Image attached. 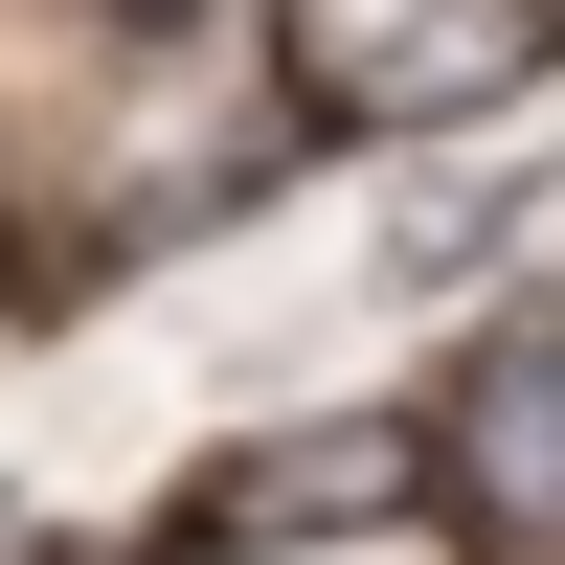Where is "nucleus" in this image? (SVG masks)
<instances>
[{"mask_svg":"<svg viewBox=\"0 0 565 565\" xmlns=\"http://www.w3.org/2000/svg\"><path fill=\"white\" fill-rule=\"evenodd\" d=\"M407 476H430L407 430H271L249 476L159 498V543H204V565H249V543H340V521H407Z\"/></svg>","mask_w":565,"mask_h":565,"instance_id":"2","label":"nucleus"},{"mask_svg":"<svg viewBox=\"0 0 565 565\" xmlns=\"http://www.w3.org/2000/svg\"><path fill=\"white\" fill-rule=\"evenodd\" d=\"M452 452H476L498 543H521V565H565V295L476 340V407H452Z\"/></svg>","mask_w":565,"mask_h":565,"instance_id":"3","label":"nucleus"},{"mask_svg":"<svg viewBox=\"0 0 565 565\" xmlns=\"http://www.w3.org/2000/svg\"><path fill=\"white\" fill-rule=\"evenodd\" d=\"M565 45V0H295V90L340 136H430V114H498Z\"/></svg>","mask_w":565,"mask_h":565,"instance_id":"1","label":"nucleus"},{"mask_svg":"<svg viewBox=\"0 0 565 565\" xmlns=\"http://www.w3.org/2000/svg\"><path fill=\"white\" fill-rule=\"evenodd\" d=\"M543 204H565L543 159H476V181H407V204H385V271H407V295H430V271H476V249H521Z\"/></svg>","mask_w":565,"mask_h":565,"instance_id":"4","label":"nucleus"},{"mask_svg":"<svg viewBox=\"0 0 565 565\" xmlns=\"http://www.w3.org/2000/svg\"><path fill=\"white\" fill-rule=\"evenodd\" d=\"M114 23H204V0H114Z\"/></svg>","mask_w":565,"mask_h":565,"instance_id":"5","label":"nucleus"}]
</instances>
